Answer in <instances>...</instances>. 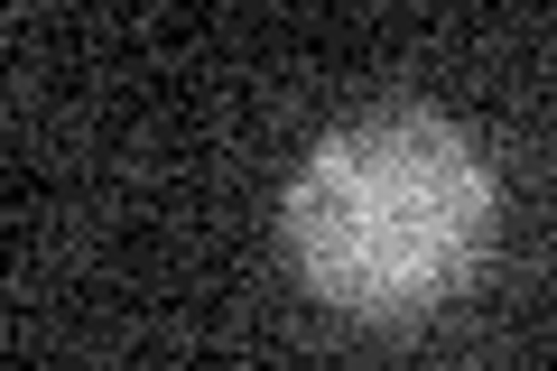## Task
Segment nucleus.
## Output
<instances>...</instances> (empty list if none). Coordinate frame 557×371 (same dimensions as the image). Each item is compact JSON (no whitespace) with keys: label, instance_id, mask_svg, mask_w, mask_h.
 I'll return each mask as SVG.
<instances>
[{"label":"nucleus","instance_id":"obj_1","mask_svg":"<svg viewBox=\"0 0 557 371\" xmlns=\"http://www.w3.org/2000/svg\"><path fill=\"white\" fill-rule=\"evenodd\" d=\"M493 168L446 112H372L325 131L278 205L298 279L372 325L456 297L493 251Z\"/></svg>","mask_w":557,"mask_h":371}]
</instances>
